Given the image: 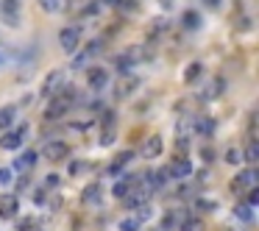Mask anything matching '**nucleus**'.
Returning a JSON list of instances; mask_svg holds the SVG:
<instances>
[{
    "label": "nucleus",
    "mask_w": 259,
    "mask_h": 231,
    "mask_svg": "<svg viewBox=\"0 0 259 231\" xmlns=\"http://www.w3.org/2000/svg\"><path fill=\"white\" fill-rule=\"evenodd\" d=\"M73 101H75V89H73V86H62V89H59V95L51 101V106L45 109V117L48 120L62 117V114L70 109V103H73Z\"/></svg>",
    "instance_id": "1"
},
{
    "label": "nucleus",
    "mask_w": 259,
    "mask_h": 231,
    "mask_svg": "<svg viewBox=\"0 0 259 231\" xmlns=\"http://www.w3.org/2000/svg\"><path fill=\"white\" fill-rule=\"evenodd\" d=\"M28 128H31L28 123L17 125V128H9L6 134L0 136V148H3V151H20L23 142H25V136H28Z\"/></svg>",
    "instance_id": "2"
},
{
    "label": "nucleus",
    "mask_w": 259,
    "mask_h": 231,
    "mask_svg": "<svg viewBox=\"0 0 259 231\" xmlns=\"http://www.w3.org/2000/svg\"><path fill=\"white\" fill-rule=\"evenodd\" d=\"M59 45H62V51L75 53V51H78V45H81V31L75 28V25L62 28V34H59Z\"/></svg>",
    "instance_id": "3"
},
{
    "label": "nucleus",
    "mask_w": 259,
    "mask_h": 231,
    "mask_svg": "<svg viewBox=\"0 0 259 231\" xmlns=\"http://www.w3.org/2000/svg\"><path fill=\"white\" fill-rule=\"evenodd\" d=\"M20 3L17 0H3L0 3V17H3V23H9V25H17L20 23Z\"/></svg>",
    "instance_id": "4"
},
{
    "label": "nucleus",
    "mask_w": 259,
    "mask_h": 231,
    "mask_svg": "<svg viewBox=\"0 0 259 231\" xmlns=\"http://www.w3.org/2000/svg\"><path fill=\"white\" fill-rule=\"evenodd\" d=\"M164 173L173 175V178H187V175H192V162L190 159H173Z\"/></svg>",
    "instance_id": "5"
},
{
    "label": "nucleus",
    "mask_w": 259,
    "mask_h": 231,
    "mask_svg": "<svg viewBox=\"0 0 259 231\" xmlns=\"http://www.w3.org/2000/svg\"><path fill=\"white\" fill-rule=\"evenodd\" d=\"M17 212H20L17 195H3V198H0V217H3V220L17 217Z\"/></svg>",
    "instance_id": "6"
},
{
    "label": "nucleus",
    "mask_w": 259,
    "mask_h": 231,
    "mask_svg": "<svg viewBox=\"0 0 259 231\" xmlns=\"http://www.w3.org/2000/svg\"><path fill=\"white\" fill-rule=\"evenodd\" d=\"M87 84H90L92 89H103V86L109 84V73L103 67H90V73H87Z\"/></svg>",
    "instance_id": "7"
},
{
    "label": "nucleus",
    "mask_w": 259,
    "mask_h": 231,
    "mask_svg": "<svg viewBox=\"0 0 259 231\" xmlns=\"http://www.w3.org/2000/svg\"><path fill=\"white\" fill-rule=\"evenodd\" d=\"M67 151H70V148L64 145L62 140H53V142H48V145H45V156L51 159V162H59V159H67Z\"/></svg>",
    "instance_id": "8"
},
{
    "label": "nucleus",
    "mask_w": 259,
    "mask_h": 231,
    "mask_svg": "<svg viewBox=\"0 0 259 231\" xmlns=\"http://www.w3.org/2000/svg\"><path fill=\"white\" fill-rule=\"evenodd\" d=\"M220 92H223V78H214V81H209V84H203L201 89H198V98H201V101H212Z\"/></svg>",
    "instance_id": "9"
},
{
    "label": "nucleus",
    "mask_w": 259,
    "mask_h": 231,
    "mask_svg": "<svg viewBox=\"0 0 259 231\" xmlns=\"http://www.w3.org/2000/svg\"><path fill=\"white\" fill-rule=\"evenodd\" d=\"M162 148H164L162 136H159V134H153L151 140L145 142V148H142V156H148V159H156V156H162Z\"/></svg>",
    "instance_id": "10"
},
{
    "label": "nucleus",
    "mask_w": 259,
    "mask_h": 231,
    "mask_svg": "<svg viewBox=\"0 0 259 231\" xmlns=\"http://www.w3.org/2000/svg\"><path fill=\"white\" fill-rule=\"evenodd\" d=\"M14 120H17V106H3L0 109V131L14 128Z\"/></svg>",
    "instance_id": "11"
},
{
    "label": "nucleus",
    "mask_w": 259,
    "mask_h": 231,
    "mask_svg": "<svg viewBox=\"0 0 259 231\" xmlns=\"http://www.w3.org/2000/svg\"><path fill=\"white\" fill-rule=\"evenodd\" d=\"M36 164V151H25L14 159V167L12 170H31Z\"/></svg>",
    "instance_id": "12"
},
{
    "label": "nucleus",
    "mask_w": 259,
    "mask_h": 231,
    "mask_svg": "<svg viewBox=\"0 0 259 231\" xmlns=\"http://www.w3.org/2000/svg\"><path fill=\"white\" fill-rule=\"evenodd\" d=\"M253 184H256V170H242V173H237L234 178V187H245V190H253Z\"/></svg>",
    "instance_id": "13"
},
{
    "label": "nucleus",
    "mask_w": 259,
    "mask_h": 231,
    "mask_svg": "<svg viewBox=\"0 0 259 231\" xmlns=\"http://www.w3.org/2000/svg\"><path fill=\"white\" fill-rule=\"evenodd\" d=\"M56 86H62V73H59V70H51L48 78H45V84H42V95H51Z\"/></svg>",
    "instance_id": "14"
},
{
    "label": "nucleus",
    "mask_w": 259,
    "mask_h": 231,
    "mask_svg": "<svg viewBox=\"0 0 259 231\" xmlns=\"http://www.w3.org/2000/svg\"><path fill=\"white\" fill-rule=\"evenodd\" d=\"M214 128H218V123H214L212 117H201V120L195 123V131H198L201 136H212V134H214Z\"/></svg>",
    "instance_id": "15"
},
{
    "label": "nucleus",
    "mask_w": 259,
    "mask_h": 231,
    "mask_svg": "<svg viewBox=\"0 0 259 231\" xmlns=\"http://www.w3.org/2000/svg\"><path fill=\"white\" fill-rule=\"evenodd\" d=\"M131 159H134V153H128V151H125V153H120V156L114 159L112 164H109V173H112V175H120V170H123L125 164L131 162Z\"/></svg>",
    "instance_id": "16"
},
{
    "label": "nucleus",
    "mask_w": 259,
    "mask_h": 231,
    "mask_svg": "<svg viewBox=\"0 0 259 231\" xmlns=\"http://www.w3.org/2000/svg\"><path fill=\"white\" fill-rule=\"evenodd\" d=\"M84 201L87 203H101V184H90L84 190Z\"/></svg>",
    "instance_id": "17"
},
{
    "label": "nucleus",
    "mask_w": 259,
    "mask_h": 231,
    "mask_svg": "<svg viewBox=\"0 0 259 231\" xmlns=\"http://www.w3.org/2000/svg\"><path fill=\"white\" fill-rule=\"evenodd\" d=\"M36 3H39V9L45 14H56L62 9V0H36Z\"/></svg>",
    "instance_id": "18"
},
{
    "label": "nucleus",
    "mask_w": 259,
    "mask_h": 231,
    "mask_svg": "<svg viewBox=\"0 0 259 231\" xmlns=\"http://www.w3.org/2000/svg\"><path fill=\"white\" fill-rule=\"evenodd\" d=\"M234 217H237V220H242V223H251V220H253V209L242 203V206H237V209H234Z\"/></svg>",
    "instance_id": "19"
},
{
    "label": "nucleus",
    "mask_w": 259,
    "mask_h": 231,
    "mask_svg": "<svg viewBox=\"0 0 259 231\" xmlns=\"http://www.w3.org/2000/svg\"><path fill=\"white\" fill-rule=\"evenodd\" d=\"M242 159H245V162H256V159H259V145H256V142H248V148H245V151H242Z\"/></svg>",
    "instance_id": "20"
},
{
    "label": "nucleus",
    "mask_w": 259,
    "mask_h": 231,
    "mask_svg": "<svg viewBox=\"0 0 259 231\" xmlns=\"http://www.w3.org/2000/svg\"><path fill=\"white\" fill-rule=\"evenodd\" d=\"M184 25L187 28H198V25H201V14L198 12H184Z\"/></svg>",
    "instance_id": "21"
},
{
    "label": "nucleus",
    "mask_w": 259,
    "mask_h": 231,
    "mask_svg": "<svg viewBox=\"0 0 259 231\" xmlns=\"http://www.w3.org/2000/svg\"><path fill=\"white\" fill-rule=\"evenodd\" d=\"M181 231H206V228H203L201 220H184V223H181Z\"/></svg>",
    "instance_id": "22"
},
{
    "label": "nucleus",
    "mask_w": 259,
    "mask_h": 231,
    "mask_svg": "<svg viewBox=\"0 0 259 231\" xmlns=\"http://www.w3.org/2000/svg\"><path fill=\"white\" fill-rule=\"evenodd\" d=\"M198 75H201V64H198V62H195V64H190V67L184 70V78H187V81H195Z\"/></svg>",
    "instance_id": "23"
},
{
    "label": "nucleus",
    "mask_w": 259,
    "mask_h": 231,
    "mask_svg": "<svg viewBox=\"0 0 259 231\" xmlns=\"http://www.w3.org/2000/svg\"><path fill=\"white\" fill-rule=\"evenodd\" d=\"M128 187H131V181H128V178H125V181H117V184H114V198H125Z\"/></svg>",
    "instance_id": "24"
},
{
    "label": "nucleus",
    "mask_w": 259,
    "mask_h": 231,
    "mask_svg": "<svg viewBox=\"0 0 259 231\" xmlns=\"http://www.w3.org/2000/svg\"><path fill=\"white\" fill-rule=\"evenodd\" d=\"M12 178H14V170L12 167H0V187L12 184Z\"/></svg>",
    "instance_id": "25"
},
{
    "label": "nucleus",
    "mask_w": 259,
    "mask_h": 231,
    "mask_svg": "<svg viewBox=\"0 0 259 231\" xmlns=\"http://www.w3.org/2000/svg\"><path fill=\"white\" fill-rule=\"evenodd\" d=\"M101 48H103V39H92L90 45L84 48V53L87 56H95V53H101Z\"/></svg>",
    "instance_id": "26"
},
{
    "label": "nucleus",
    "mask_w": 259,
    "mask_h": 231,
    "mask_svg": "<svg viewBox=\"0 0 259 231\" xmlns=\"http://www.w3.org/2000/svg\"><path fill=\"white\" fill-rule=\"evenodd\" d=\"M87 62H90V56H87L84 51H81V53H75V56H73V70H81V67H87Z\"/></svg>",
    "instance_id": "27"
},
{
    "label": "nucleus",
    "mask_w": 259,
    "mask_h": 231,
    "mask_svg": "<svg viewBox=\"0 0 259 231\" xmlns=\"http://www.w3.org/2000/svg\"><path fill=\"white\" fill-rule=\"evenodd\" d=\"M226 162H229V164H240V162H242V151L229 148V153H226Z\"/></svg>",
    "instance_id": "28"
},
{
    "label": "nucleus",
    "mask_w": 259,
    "mask_h": 231,
    "mask_svg": "<svg viewBox=\"0 0 259 231\" xmlns=\"http://www.w3.org/2000/svg\"><path fill=\"white\" fill-rule=\"evenodd\" d=\"M120 231H140V223H137V220H123V223H120Z\"/></svg>",
    "instance_id": "29"
},
{
    "label": "nucleus",
    "mask_w": 259,
    "mask_h": 231,
    "mask_svg": "<svg viewBox=\"0 0 259 231\" xmlns=\"http://www.w3.org/2000/svg\"><path fill=\"white\" fill-rule=\"evenodd\" d=\"M114 142V128H106V134H101V145H112Z\"/></svg>",
    "instance_id": "30"
},
{
    "label": "nucleus",
    "mask_w": 259,
    "mask_h": 231,
    "mask_svg": "<svg viewBox=\"0 0 259 231\" xmlns=\"http://www.w3.org/2000/svg\"><path fill=\"white\" fill-rule=\"evenodd\" d=\"M173 225H176V214H173V212H167V214H164V231L173 228Z\"/></svg>",
    "instance_id": "31"
},
{
    "label": "nucleus",
    "mask_w": 259,
    "mask_h": 231,
    "mask_svg": "<svg viewBox=\"0 0 259 231\" xmlns=\"http://www.w3.org/2000/svg\"><path fill=\"white\" fill-rule=\"evenodd\" d=\"M256 195H259V192H256V190H251V192H248V203H245V206H251V209H253V206H256V201H259V198H256Z\"/></svg>",
    "instance_id": "32"
},
{
    "label": "nucleus",
    "mask_w": 259,
    "mask_h": 231,
    "mask_svg": "<svg viewBox=\"0 0 259 231\" xmlns=\"http://www.w3.org/2000/svg\"><path fill=\"white\" fill-rule=\"evenodd\" d=\"M81 170H84V164H81V162H73V164H70V173H73V175H78Z\"/></svg>",
    "instance_id": "33"
},
{
    "label": "nucleus",
    "mask_w": 259,
    "mask_h": 231,
    "mask_svg": "<svg viewBox=\"0 0 259 231\" xmlns=\"http://www.w3.org/2000/svg\"><path fill=\"white\" fill-rule=\"evenodd\" d=\"M151 217V206H142L140 209V220H148ZM140 220H137V223H140Z\"/></svg>",
    "instance_id": "34"
},
{
    "label": "nucleus",
    "mask_w": 259,
    "mask_h": 231,
    "mask_svg": "<svg viewBox=\"0 0 259 231\" xmlns=\"http://www.w3.org/2000/svg\"><path fill=\"white\" fill-rule=\"evenodd\" d=\"M201 156H203V162H212V159H214L212 148H203V153H201Z\"/></svg>",
    "instance_id": "35"
},
{
    "label": "nucleus",
    "mask_w": 259,
    "mask_h": 231,
    "mask_svg": "<svg viewBox=\"0 0 259 231\" xmlns=\"http://www.w3.org/2000/svg\"><path fill=\"white\" fill-rule=\"evenodd\" d=\"M34 203H45V192H42V190L34 192Z\"/></svg>",
    "instance_id": "36"
},
{
    "label": "nucleus",
    "mask_w": 259,
    "mask_h": 231,
    "mask_svg": "<svg viewBox=\"0 0 259 231\" xmlns=\"http://www.w3.org/2000/svg\"><path fill=\"white\" fill-rule=\"evenodd\" d=\"M45 184H48V187H56V184H59V178H56V175H48Z\"/></svg>",
    "instance_id": "37"
},
{
    "label": "nucleus",
    "mask_w": 259,
    "mask_h": 231,
    "mask_svg": "<svg viewBox=\"0 0 259 231\" xmlns=\"http://www.w3.org/2000/svg\"><path fill=\"white\" fill-rule=\"evenodd\" d=\"M206 3H209V6H218V3H220V0H206Z\"/></svg>",
    "instance_id": "38"
},
{
    "label": "nucleus",
    "mask_w": 259,
    "mask_h": 231,
    "mask_svg": "<svg viewBox=\"0 0 259 231\" xmlns=\"http://www.w3.org/2000/svg\"><path fill=\"white\" fill-rule=\"evenodd\" d=\"M0 64H3V56H0Z\"/></svg>",
    "instance_id": "39"
},
{
    "label": "nucleus",
    "mask_w": 259,
    "mask_h": 231,
    "mask_svg": "<svg viewBox=\"0 0 259 231\" xmlns=\"http://www.w3.org/2000/svg\"><path fill=\"white\" fill-rule=\"evenodd\" d=\"M36 231H42V228H36Z\"/></svg>",
    "instance_id": "40"
}]
</instances>
